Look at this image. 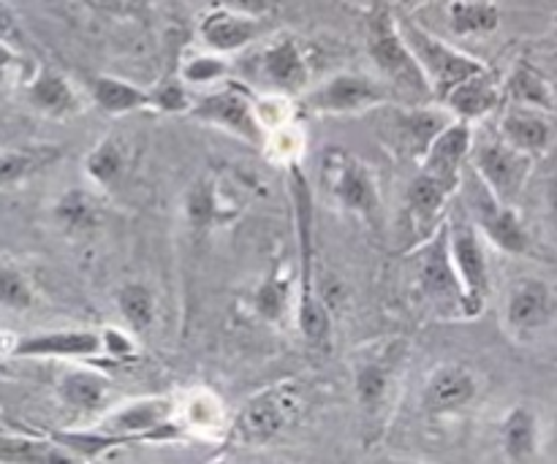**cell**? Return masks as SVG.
<instances>
[{
	"mask_svg": "<svg viewBox=\"0 0 557 464\" xmlns=\"http://www.w3.org/2000/svg\"><path fill=\"white\" fill-rule=\"evenodd\" d=\"M288 196H292L299 261H302V272H299V329L308 337V342H313V346H326L332 331L330 310H326V304L315 297L313 288V193H310V183L308 177H305L302 166H297V163L288 166Z\"/></svg>",
	"mask_w": 557,
	"mask_h": 464,
	"instance_id": "cell-1",
	"label": "cell"
},
{
	"mask_svg": "<svg viewBox=\"0 0 557 464\" xmlns=\"http://www.w3.org/2000/svg\"><path fill=\"white\" fill-rule=\"evenodd\" d=\"M321 183L337 206L364 217L370 226H381V193L375 174L362 158L343 147H326L321 155Z\"/></svg>",
	"mask_w": 557,
	"mask_h": 464,
	"instance_id": "cell-2",
	"label": "cell"
},
{
	"mask_svg": "<svg viewBox=\"0 0 557 464\" xmlns=\"http://www.w3.org/2000/svg\"><path fill=\"white\" fill-rule=\"evenodd\" d=\"M368 52L373 63L389 76L392 85L403 87V90L419 98L433 96L422 65L413 58L406 38H403L400 25H397L395 16L384 5H379V9L368 14Z\"/></svg>",
	"mask_w": 557,
	"mask_h": 464,
	"instance_id": "cell-3",
	"label": "cell"
},
{
	"mask_svg": "<svg viewBox=\"0 0 557 464\" xmlns=\"http://www.w3.org/2000/svg\"><path fill=\"white\" fill-rule=\"evenodd\" d=\"M397 25H400L403 38H406V43L411 47L419 65H422L424 76H428L430 90H433V96L441 98V101L446 98V92L455 90V87L460 85V81H466L468 76L487 71V65H484L482 60L471 58V54L460 52V49H455L451 43L441 41L438 36H433V33H428L424 27H419L417 22H397Z\"/></svg>",
	"mask_w": 557,
	"mask_h": 464,
	"instance_id": "cell-4",
	"label": "cell"
},
{
	"mask_svg": "<svg viewBox=\"0 0 557 464\" xmlns=\"http://www.w3.org/2000/svg\"><path fill=\"white\" fill-rule=\"evenodd\" d=\"M468 158L473 161L476 177L493 190L495 199H500L504 204H515L520 199L522 188L531 177L533 155L511 147L504 136H495V139H482L471 145Z\"/></svg>",
	"mask_w": 557,
	"mask_h": 464,
	"instance_id": "cell-5",
	"label": "cell"
},
{
	"mask_svg": "<svg viewBox=\"0 0 557 464\" xmlns=\"http://www.w3.org/2000/svg\"><path fill=\"white\" fill-rule=\"evenodd\" d=\"M449 250L457 280H460L462 318H476V315H482L490 293L487 255H484L476 226L462 221V217H455L449 223Z\"/></svg>",
	"mask_w": 557,
	"mask_h": 464,
	"instance_id": "cell-6",
	"label": "cell"
},
{
	"mask_svg": "<svg viewBox=\"0 0 557 464\" xmlns=\"http://www.w3.org/2000/svg\"><path fill=\"white\" fill-rule=\"evenodd\" d=\"M188 114L194 120H199V123L218 125L226 134L237 136V139L248 141L253 147L264 145V123H261L248 90H243L239 85H226L223 90L199 98L188 109Z\"/></svg>",
	"mask_w": 557,
	"mask_h": 464,
	"instance_id": "cell-7",
	"label": "cell"
},
{
	"mask_svg": "<svg viewBox=\"0 0 557 464\" xmlns=\"http://www.w3.org/2000/svg\"><path fill=\"white\" fill-rule=\"evenodd\" d=\"M392 92L381 81L362 74H337L305 96V109L319 114H354L381 106Z\"/></svg>",
	"mask_w": 557,
	"mask_h": 464,
	"instance_id": "cell-8",
	"label": "cell"
},
{
	"mask_svg": "<svg viewBox=\"0 0 557 464\" xmlns=\"http://www.w3.org/2000/svg\"><path fill=\"white\" fill-rule=\"evenodd\" d=\"M297 411V394L286 384L275 386V389L245 402V407L237 416V424H234V435L245 446H264L292 422V416Z\"/></svg>",
	"mask_w": 557,
	"mask_h": 464,
	"instance_id": "cell-9",
	"label": "cell"
},
{
	"mask_svg": "<svg viewBox=\"0 0 557 464\" xmlns=\"http://www.w3.org/2000/svg\"><path fill=\"white\" fill-rule=\"evenodd\" d=\"M468 201H471V210L479 228L487 234V239L495 248L511 255H522L531 250V237H528L525 226L517 217V212L511 210V204H504L500 199H495L493 190L476 177V172H473V188L468 193Z\"/></svg>",
	"mask_w": 557,
	"mask_h": 464,
	"instance_id": "cell-10",
	"label": "cell"
},
{
	"mask_svg": "<svg viewBox=\"0 0 557 464\" xmlns=\"http://www.w3.org/2000/svg\"><path fill=\"white\" fill-rule=\"evenodd\" d=\"M419 286L433 302L449 304V308L455 304L457 313L462 315L460 280H457L449 250V223L435 226V231L424 239L422 255H419Z\"/></svg>",
	"mask_w": 557,
	"mask_h": 464,
	"instance_id": "cell-11",
	"label": "cell"
},
{
	"mask_svg": "<svg viewBox=\"0 0 557 464\" xmlns=\"http://www.w3.org/2000/svg\"><path fill=\"white\" fill-rule=\"evenodd\" d=\"M471 145L473 130L468 120L446 123L435 134V139L430 141L428 152L422 155V172L457 190L462 179V166H466L468 155H471Z\"/></svg>",
	"mask_w": 557,
	"mask_h": 464,
	"instance_id": "cell-12",
	"label": "cell"
},
{
	"mask_svg": "<svg viewBox=\"0 0 557 464\" xmlns=\"http://www.w3.org/2000/svg\"><path fill=\"white\" fill-rule=\"evenodd\" d=\"M397 364H400V351L395 346L364 353L362 362L354 364V391H357L359 407L370 418L384 413L392 386H395Z\"/></svg>",
	"mask_w": 557,
	"mask_h": 464,
	"instance_id": "cell-13",
	"label": "cell"
},
{
	"mask_svg": "<svg viewBox=\"0 0 557 464\" xmlns=\"http://www.w3.org/2000/svg\"><path fill=\"white\" fill-rule=\"evenodd\" d=\"M172 418V400H139L131 402L123 411L112 413L98 429L112 435H128L136 443L139 440H172L180 435L177 424H169Z\"/></svg>",
	"mask_w": 557,
	"mask_h": 464,
	"instance_id": "cell-14",
	"label": "cell"
},
{
	"mask_svg": "<svg viewBox=\"0 0 557 464\" xmlns=\"http://www.w3.org/2000/svg\"><path fill=\"white\" fill-rule=\"evenodd\" d=\"M256 60H259V76L264 79V85L272 87V90L297 92L302 90V87H308L310 68L297 38H275V41H270L261 49Z\"/></svg>",
	"mask_w": 557,
	"mask_h": 464,
	"instance_id": "cell-15",
	"label": "cell"
},
{
	"mask_svg": "<svg viewBox=\"0 0 557 464\" xmlns=\"http://www.w3.org/2000/svg\"><path fill=\"white\" fill-rule=\"evenodd\" d=\"M103 351V337L96 331H44L14 340L16 359H90Z\"/></svg>",
	"mask_w": 557,
	"mask_h": 464,
	"instance_id": "cell-16",
	"label": "cell"
},
{
	"mask_svg": "<svg viewBox=\"0 0 557 464\" xmlns=\"http://www.w3.org/2000/svg\"><path fill=\"white\" fill-rule=\"evenodd\" d=\"M479 394V378L462 364H444L424 386V407L430 416H449L471 405Z\"/></svg>",
	"mask_w": 557,
	"mask_h": 464,
	"instance_id": "cell-17",
	"label": "cell"
},
{
	"mask_svg": "<svg viewBox=\"0 0 557 464\" xmlns=\"http://www.w3.org/2000/svg\"><path fill=\"white\" fill-rule=\"evenodd\" d=\"M264 33V22L261 16L243 14V11H234L228 5L223 9L210 11V14L201 16L199 22V36L205 41V47H210L212 52H239L248 43H253L256 38Z\"/></svg>",
	"mask_w": 557,
	"mask_h": 464,
	"instance_id": "cell-18",
	"label": "cell"
},
{
	"mask_svg": "<svg viewBox=\"0 0 557 464\" xmlns=\"http://www.w3.org/2000/svg\"><path fill=\"white\" fill-rule=\"evenodd\" d=\"M555 293L549 291L547 283L542 280H522L517 283L515 291L506 302V326L515 335H531L549 324L555 315Z\"/></svg>",
	"mask_w": 557,
	"mask_h": 464,
	"instance_id": "cell-19",
	"label": "cell"
},
{
	"mask_svg": "<svg viewBox=\"0 0 557 464\" xmlns=\"http://www.w3.org/2000/svg\"><path fill=\"white\" fill-rule=\"evenodd\" d=\"M500 136L509 141L517 150L528 152V155H539L549 147L553 141V125H549L547 114L542 109L533 106H520L517 103L515 109L504 114L500 120Z\"/></svg>",
	"mask_w": 557,
	"mask_h": 464,
	"instance_id": "cell-20",
	"label": "cell"
},
{
	"mask_svg": "<svg viewBox=\"0 0 557 464\" xmlns=\"http://www.w3.org/2000/svg\"><path fill=\"white\" fill-rule=\"evenodd\" d=\"M444 103L451 109V112L460 114V120H468V123H471V120L484 117V114H490L495 106H498L500 87L487 68L482 71V74L468 76V79L460 81L455 90L446 92Z\"/></svg>",
	"mask_w": 557,
	"mask_h": 464,
	"instance_id": "cell-21",
	"label": "cell"
},
{
	"mask_svg": "<svg viewBox=\"0 0 557 464\" xmlns=\"http://www.w3.org/2000/svg\"><path fill=\"white\" fill-rule=\"evenodd\" d=\"M87 90H90V98L96 101V106L109 114H128L152 106L150 90L131 85L125 79H117V76H90L87 79Z\"/></svg>",
	"mask_w": 557,
	"mask_h": 464,
	"instance_id": "cell-22",
	"label": "cell"
},
{
	"mask_svg": "<svg viewBox=\"0 0 557 464\" xmlns=\"http://www.w3.org/2000/svg\"><path fill=\"white\" fill-rule=\"evenodd\" d=\"M63 158V150L54 145L20 147V150H0V190L22 185L25 179L36 177L44 168L52 166Z\"/></svg>",
	"mask_w": 557,
	"mask_h": 464,
	"instance_id": "cell-23",
	"label": "cell"
},
{
	"mask_svg": "<svg viewBox=\"0 0 557 464\" xmlns=\"http://www.w3.org/2000/svg\"><path fill=\"white\" fill-rule=\"evenodd\" d=\"M27 101L49 117H69V114L79 112V98H76L74 87L58 71H41L27 85Z\"/></svg>",
	"mask_w": 557,
	"mask_h": 464,
	"instance_id": "cell-24",
	"label": "cell"
},
{
	"mask_svg": "<svg viewBox=\"0 0 557 464\" xmlns=\"http://www.w3.org/2000/svg\"><path fill=\"white\" fill-rule=\"evenodd\" d=\"M455 188L444 185L441 179L430 177V174H419L417 179L408 188V210H411L413 226L422 231V237L428 239L435 231V217L441 215V210L446 206V201L451 199Z\"/></svg>",
	"mask_w": 557,
	"mask_h": 464,
	"instance_id": "cell-25",
	"label": "cell"
},
{
	"mask_svg": "<svg viewBox=\"0 0 557 464\" xmlns=\"http://www.w3.org/2000/svg\"><path fill=\"white\" fill-rule=\"evenodd\" d=\"M58 389L60 400L69 407H74V411L98 413L107 407L112 384H109L103 375L92 373V369H69V373L60 378Z\"/></svg>",
	"mask_w": 557,
	"mask_h": 464,
	"instance_id": "cell-26",
	"label": "cell"
},
{
	"mask_svg": "<svg viewBox=\"0 0 557 464\" xmlns=\"http://www.w3.org/2000/svg\"><path fill=\"white\" fill-rule=\"evenodd\" d=\"M500 446L509 462H531L539 454V418L531 407L520 405L504 418Z\"/></svg>",
	"mask_w": 557,
	"mask_h": 464,
	"instance_id": "cell-27",
	"label": "cell"
},
{
	"mask_svg": "<svg viewBox=\"0 0 557 464\" xmlns=\"http://www.w3.org/2000/svg\"><path fill=\"white\" fill-rule=\"evenodd\" d=\"M0 462L3 464H76L79 460L71 456L63 446L49 440L14 438L0 435Z\"/></svg>",
	"mask_w": 557,
	"mask_h": 464,
	"instance_id": "cell-28",
	"label": "cell"
},
{
	"mask_svg": "<svg viewBox=\"0 0 557 464\" xmlns=\"http://www.w3.org/2000/svg\"><path fill=\"white\" fill-rule=\"evenodd\" d=\"M449 27L457 36H490L500 27V9L493 0H451Z\"/></svg>",
	"mask_w": 557,
	"mask_h": 464,
	"instance_id": "cell-29",
	"label": "cell"
},
{
	"mask_svg": "<svg viewBox=\"0 0 557 464\" xmlns=\"http://www.w3.org/2000/svg\"><path fill=\"white\" fill-rule=\"evenodd\" d=\"M49 438L58 446H63L71 456H76L79 462H90L103 456L107 451L120 449V446L136 443L128 435H112L103 432V429H90V432H49Z\"/></svg>",
	"mask_w": 557,
	"mask_h": 464,
	"instance_id": "cell-30",
	"label": "cell"
},
{
	"mask_svg": "<svg viewBox=\"0 0 557 464\" xmlns=\"http://www.w3.org/2000/svg\"><path fill=\"white\" fill-rule=\"evenodd\" d=\"M506 87H509L511 101L520 103V106H533L542 109V112H549L555 106L553 87H549V81L531 63L517 65L515 74L506 81Z\"/></svg>",
	"mask_w": 557,
	"mask_h": 464,
	"instance_id": "cell-31",
	"label": "cell"
},
{
	"mask_svg": "<svg viewBox=\"0 0 557 464\" xmlns=\"http://www.w3.org/2000/svg\"><path fill=\"white\" fill-rule=\"evenodd\" d=\"M117 310L134 331H147L156 324V299L141 283H128L117 291Z\"/></svg>",
	"mask_w": 557,
	"mask_h": 464,
	"instance_id": "cell-32",
	"label": "cell"
},
{
	"mask_svg": "<svg viewBox=\"0 0 557 464\" xmlns=\"http://www.w3.org/2000/svg\"><path fill=\"white\" fill-rule=\"evenodd\" d=\"M125 163H128V158H125L123 141L103 139L101 145L87 155L85 168L101 188H112V185L123 177Z\"/></svg>",
	"mask_w": 557,
	"mask_h": 464,
	"instance_id": "cell-33",
	"label": "cell"
},
{
	"mask_svg": "<svg viewBox=\"0 0 557 464\" xmlns=\"http://www.w3.org/2000/svg\"><path fill=\"white\" fill-rule=\"evenodd\" d=\"M446 125L444 117L433 112H408L397 117V130H400L403 145L411 147V155L422 158L428 152L430 141L435 139L441 128Z\"/></svg>",
	"mask_w": 557,
	"mask_h": 464,
	"instance_id": "cell-34",
	"label": "cell"
},
{
	"mask_svg": "<svg viewBox=\"0 0 557 464\" xmlns=\"http://www.w3.org/2000/svg\"><path fill=\"white\" fill-rule=\"evenodd\" d=\"M33 302L36 297H33L30 280L14 264L0 261V308L27 310L33 308Z\"/></svg>",
	"mask_w": 557,
	"mask_h": 464,
	"instance_id": "cell-35",
	"label": "cell"
},
{
	"mask_svg": "<svg viewBox=\"0 0 557 464\" xmlns=\"http://www.w3.org/2000/svg\"><path fill=\"white\" fill-rule=\"evenodd\" d=\"M58 217L60 221H63V226L65 228H76V231H87V228H92L96 226V221H98V212H96V206L90 204V199H87V196H82V193H65L63 199H60V204H58Z\"/></svg>",
	"mask_w": 557,
	"mask_h": 464,
	"instance_id": "cell-36",
	"label": "cell"
},
{
	"mask_svg": "<svg viewBox=\"0 0 557 464\" xmlns=\"http://www.w3.org/2000/svg\"><path fill=\"white\" fill-rule=\"evenodd\" d=\"M188 217L196 223V226H210V223L226 221V217L232 215L221 210L215 188H210V185H199V188L190 190L188 196Z\"/></svg>",
	"mask_w": 557,
	"mask_h": 464,
	"instance_id": "cell-37",
	"label": "cell"
},
{
	"mask_svg": "<svg viewBox=\"0 0 557 464\" xmlns=\"http://www.w3.org/2000/svg\"><path fill=\"white\" fill-rule=\"evenodd\" d=\"M228 74L226 60L218 58V54H201V58L188 60L183 65V79L196 81V85H205V81H218Z\"/></svg>",
	"mask_w": 557,
	"mask_h": 464,
	"instance_id": "cell-38",
	"label": "cell"
},
{
	"mask_svg": "<svg viewBox=\"0 0 557 464\" xmlns=\"http://www.w3.org/2000/svg\"><path fill=\"white\" fill-rule=\"evenodd\" d=\"M152 0H85L87 9L103 16H117V20H131V16H141L150 9Z\"/></svg>",
	"mask_w": 557,
	"mask_h": 464,
	"instance_id": "cell-39",
	"label": "cell"
},
{
	"mask_svg": "<svg viewBox=\"0 0 557 464\" xmlns=\"http://www.w3.org/2000/svg\"><path fill=\"white\" fill-rule=\"evenodd\" d=\"M152 92V109L158 112H169V114H177V112H188L190 101L185 96V87L177 85V81H166V85L156 87Z\"/></svg>",
	"mask_w": 557,
	"mask_h": 464,
	"instance_id": "cell-40",
	"label": "cell"
},
{
	"mask_svg": "<svg viewBox=\"0 0 557 464\" xmlns=\"http://www.w3.org/2000/svg\"><path fill=\"white\" fill-rule=\"evenodd\" d=\"M256 304H259V313L264 315V318H277L283 310V304H286V288L277 286L275 280H267L261 283L259 293H256Z\"/></svg>",
	"mask_w": 557,
	"mask_h": 464,
	"instance_id": "cell-41",
	"label": "cell"
},
{
	"mask_svg": "<svg viewBox=\"0 0 557 464\" xmlns=\"http://www.w3.org/2000/svg\"><path fill=\"white\" fill-rule=\"evenodd\" d=\"M22 41L20 22H16L14 11L0 0V43H9V47H16Z\"/></svg>",
	"mask_w": 557,
	"mask_h": 464,
	"instance_id": "cell-42",
	"label": "cell"
},
{
	"mask_svg": "<svg viewBox=\"0 0 557 464\" xmlns=\"http://www.w3.org/2000/svg\"><path fill=\"white\" fill-rule=\"evenodd\" d=\"M226 5L228 9L243 11V14H250V16H264L275 9L277 0H226Z\"/></svg>",
	"mask_w": 557,
	"mask_h": 464,
	"instance_id": "cell-43",
	"label": "cell"
},
{
	"mask_svg": "<svg viewBox=\"0 0 557 464\" xmlns=\"http://www.w3.org/2000/svg\"><path fill=\"white\" fill-rule=\"evenodd\" d=\"M547 201H549V215H553L555 231H557V168H555L553 179H549V193H547Z\"/></svg>",
	"mask_w": 557,
	"mask_h": 464,
	"instance_id": "cell-44",
	"label": "cell"
},
{
	"mask_svg": "<svg viewBox=\"0 0 557 464\" xmlns=\"http://www.w3.org/2000/svg\"><path fill=\"white\" fill-rule=\"evenodd\" d=\"M3 342H5V335H0V348H3Z\"/></svg>",
	"mask_w": 557,
	"mask_h": 464,
	"instance_id": "cell-45",
	"label": "cell"
}]
</instances>
